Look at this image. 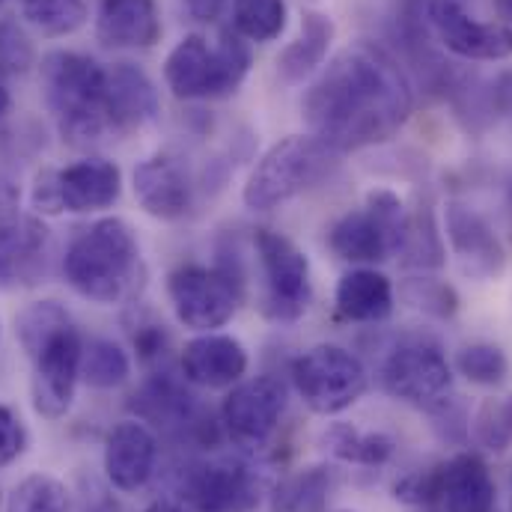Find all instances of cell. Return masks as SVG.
Here are the masks:
<instances>
[{
	"label": "cell",
	"mask_w": 512,
	"mask_h": 512,
	"mask_svg": "<svg viewBox=\"0 0 512 512\" xmlns=\"http://www.w3.org/2000/svg\"><path fill=\"white\" fill-rule=\"evenodd\" d=\"M411 111L414 96L405 72L393 54L373 42L343 48L301 105L307 131L340 155L390 140Z\"/></svg>",
	"instance_id": "obj_1"
},
{
	"label": "cell",
	"mask_w": 512,
	"mask_h": 512,
	"mask_svg": "<svg viewBox=\"0 0 512 512\" xmlns=\"http://www.w3.org/2000/svg\"><path fill=\"white\" fill-rule=\"evenodd\" d=\"M140 265L134 230L123 218H102L81 230L63 256L69 286L96 304H117L131 295Z\"/></svg>",
	"instance_id": "obj_2"
},
{
	"label": "cell",
	"mask_w": 512,
	"mask_h": 512,
	"mask_svg": "<svg viewBox=\"0 0 512 512\" xmlns=\"http://www.w3.org/2000/svg\"><path fill=\"white\" fill-rule=\"evenodd\" d=\"M42 87L57 128L72 143L99 140L108 128V69L75 51H51L42 60Z\"/></svg>",
	"instance_id": "obj_3"
},
{
	"label": "cell",
	"mask_w": 512,
	"mask_h": 512,
	"mask_svg": "<svg viewBox=\"0 0 512 512\" xmlns=\"http://www.w3.org/2000/svg\"><path fill=\"white\" fill-rule=\"evenodd\" d=\"M251 72V45L236 30H224L215 45L191 33L173 45L164 60V84L176 99H224L242 87Z\"/></svg>",
	"instance_id": "obj_4"
},
{
	"label": "cell",
	"mask_w": 512,
	"mask_h": 512,
	"mask_svg": "<svg viewBox=\"0 0 512 512\" xmlns=\"http://www.w3.org/2000/svg\"><path fill=\"white\" fill-rule=\"evenodd\" d=\"M337 158L340 152L316 134H289L256 161L242 200L251 212H271L319 185L337 167Z\"/></svg>",
	"instance_id": "obj_5"
},
{
	"label": "cell",
	"mask_w": 512,
	"mask_h": 512,
	"mask_svg": "<svg viewBox=\"0 0 512 512\" xmlns=\"http://www.w3.org/2000/svg\"><path fill=\"white\" fill-rule=\"evenodd\" d=\"M379 382L393 399L429 411L450 396L453 367L435 337L405 334L387 349Z\"/></svg>",
	"instance_id": "obj_6"
},
{
	"label": "cell",
	"mask_w": 512,
	"mask_h": 512,
	"mask_svg": "<svg viewBox=\"0 0 512 512\" xmlns=\"http://www.w3.org/2000/svg\"><path fill=\"white\" fill-rule=\"evenodd\" d=\"M292 384L313 414L334 417L352 408L370 387V373L358 355L343 346L322 343L292 364Z\"/></svg>",
	"instance_id": "obj_7"
},
{
	"label": "cell",
	"mask_w": 512,
	"mask_h": 512,
	"mask_svg": "<svg viewBox=\"0 0 512 512\" xmlns=\"http://www.w3.org/2000/svg\"><path fill=\"white\" fill-rule=\"evenodd\" d=\"M167 295L176 319L200 334L224 328L242 301V280L221 265H179L167 277Z\"/></svg>",
	"instance_id": "obj_8"
},
{
	"label": "cell",
	"mask_w": 512,
	"mask_h": 512,
	"mask_svg": "<svg viewBox=\"0 0 512 512\" xmlns=\"http://www.w3.org/2000/svg\"><path fill=\"white\" fill-rule=\"evenodd\" d=\"M123 173L114 161L84 158L63 170H42L33 185V209L39 215L102 212L120 200Z\"/></svg>",
	"instance_id": "obj_9"
},
{
	"label": "cell",
	"mask_w": 512,
	"mask_h": 512,
	"mask_svg": "<svg viewBox=\"0 0 512 512\" xmlns=\"http://www.w3.org/2000/svg\"><path fill=\"white\" fill-rule=\"evenodd\" d=\"M254 248L262 265V280H265L262 313L277 325L298 322L307 313L310 298H313L310 259L292 239L268 227L256 230Z\"/></svg>",
	"instance_id": "obj_10"
},
{
	"label": "cell",
	"mask_w": 512,
	"mask_h": 512,
	"mask_svg": "<svg viewBox=\"0 0 512 512\" xmlns=\"http://www.w3.org/2000/svg\"><path fill=\"white\" fill-rule=\"evenodd\" d=\"M262 489V474L245 459L191 462L179 474V498L194 512H251Z\"/></svg>",
	"instance_id": "obj_11"
},
{
	"label": "cell",
	"mask_w": 512,
	"mask_h": 512,
	"mask_svg": "<svg viewBox=\"0 0 512 512\" xmlns=\"http://www.w3.org/2000/svg\"><path fill=\"white\" fill-rule=\"evenodd\" d=\"M131 408L137 411V420L179 438H191L200 447H209L218 438V423L212 420V411H206L173 373H155L131 396Z\"/></svg>",
	"instance_id": "obj_12"
},
{
	"label": "cell",
	"mask_w": 512,
	"mask_h": 512,
	"mask_svg": "<svg viewBox=\"0 0 512 512\" xmlns=\"http://www.w3.org/2000/svg\"><path fill=\"white\" fill-rule=\"evenodd\" d=\"M286 411V387L271 376H256L239 382L221 405V429L239 447L256 453L262 450Z\"/></svg>",
	"instance_id": "obj_13"
},
{
	"label": "cell",
	"mask_w": 512,
	"mask_h": 512,
	"mask_svg": "<svg viewBox=\"0 0 512 512\" xmlns=\"http://www.w3.org/2000/svg\"><path fill=\"white\" fill-rule=\"evenodd\" d=\"M33 405L42 417L60 420L75 399L84 361V337L69 322L54 337H48L33 355Z\"/></svg>",
	"instance_id": "obj_14"
},
{
	"label": "cell",
	"mask_w": 512,
	"mask_h": 512,
	"mask_svg": "<svg viewBox=\"0 0 512 512\" xmlns=\"http://www.w3.org/2000/svg\"><path fill=\"white\" fill-rule=\"evenodd\" d=\"M426 21L435 39L462 60L495 63L512 57V27L507 21H477L459 0H429Z\"/></svg>",
	"instance_id": "obj_15"
},
{
	"label": "cell",
	"mask_w": 512,
	"mask_h": 512,
	"mask_svg": "<svg viewBox=\"0 0 512 512\" xmlns=\"http://www.w3.org/2000/svg\"><path fill=\"white\" fill-rule=\"evenodd\" d=\"M444 230H447L450 251L459 259V268L468 277L492 280L504 274L507 251L480 212L468 209L465 203H447Z\"/></svg>",
	"instance_id": "obj_16"
},
{
	"label": "cell",
	"mask_w": 512,
	"mask_h": 512,
	"mask_svg": "<svg viewBox=\"0 0 512 512\" xmlns=\"http://www.w3.org/2000/svg\"><path fill=\"white\" fill-rule=\"evenodd\" d=\"M158 462V438L143 420H123L108 432L105 441V474L120 492L143 489Z\"/></svg>",
	"instance_id": "obj_17"
},
{
	"label": "cell",
	"mask_w": 512,
	"mask_h": 512,
	"mask_svg": "<svg viewBox=\"0 0 512 512\" xmlns=\"http://www.w3.org/2000/svg\"><path fill=\"white\" fill-rule=\"evenodd\" d=\"M248 349L227 334H200L182 349V379L197 387H236L248 373Z\"/></svg>",
	"instance_id": "obj_18"
},
{
	"label": "cell",
	"mask_w": 512,
	"mask_h": 512,
	"mask_svg": "<svg viewBox=\"0 0 512 512\" xmlns=\"http://www.w3.org/2000/svg\"><path fill=\"white\" fill-rule=\"evenodd\" d=\"M134 197L146 215L179 221L191 209V182L179 161L170 155H152L134 167Z\"/></svg>",
	"instance_id": "obj_19"
},
{
	"label": "cell",
	"mask_w": 512,
	"mask_h": 512,
	"mask_svg": "<svg viewBox=\"0 0 512 512\" xmlns=\"http://www.w3.org/2000/svg\"><path fill=\"white\" fill-rule=\"evenodd\" d=\"M48 254H51L48 227L33 215H21V221L0 242V286L6 289L36 286L48 271Z\"/></svg>",
	"instance_id": "obj_20"
},
{
	"label": "cell",
	"mask_w": 512,
	"mask_h": 512,
	"mask_svg": "<svg viewBox=\"0 0 512 512\" xmlns=\"http://www.w3.org/2000/svg\"><path fill=\"white\" fill-rule=\"evenodd\" d=\"M444 512H495V480L483 456L459 453L441 462Z\"/></svg>",
	"instance_id": "obj_21"
},
{
	"label": "cell",
	"mask_w": 512,
	"mask_h": 512,
	"mask_svg": "<svg viewBox=\"0 0 512 512\" xmlns=\"http://www.w3.org/2000/svg\"><path fill=\"white\" fill-rule=\"evenodd\" d=\"M96 36L108 48H152L161 39L155 0H102Z\"/></svg>",
	"instance_id": "obj_22"
},
{
	"label": "cell",
	"mask_w": 512,
	"mask_h": 512,
	"mask_svg": "<svg viewBox=\"0 0 512 512\" xmlns=\"http://www.w3.org/2000/svg\"><path fill=\"white\" fill-rule=\"evenodd\" d=\"M108 117L117 131L143 128L158 117L155 84L134 63H114L108 69Z\"/></svg>",
	"instance_id": "obj_23"
},
{
	"label": "cell",
	"mask_w": 512,
	"mask_h": 512,
	"mask_svg": "<svg viewBox=\"0 0 512 512\" xmlns=\"http://www.w3.org/2000/svg\"><path fill=\"white\" fill-rule=\"evenodd\" d=\"M328 248L346 262H382L387 256L399 254L393 236L387 233L382 221L373 215L370 206L346 212L340 221H334L328 233Z\"/></svg>",
	"instance_id": "obj_24"
},
{
	"label": "cell",
	"mask_w": 512,
	"mask_h": 512,
	"mask_svg": "<svg viewBox=\"0 0 512 512\" xmlns=\"http://www.w3.org/2000/svg\"><path fill=\"white\" fill-rule=\"evenodd\" d=\"M334 301L346 322H384L393 313V283L376 268H352L340 277Z\"/></svg>",
	"instance_id": "obj_25"
},
{
	"label": "cell",
	"mask_w": 512,
	"mask_h": 512,
	"mask_svg": "<svg viewBox=\"0 0 512 512\" xmlns=\"http://www.w3.org/2000/svg\"><path fill=\"white\" fill-rule=\"evenodd\" d=\"M331 42H334V21L328 15H322V12H304L301 33L277 54L280 81L298 84L310 72H316L325 63Z\"/></svg>",
	"instance_id": "obj_26"
},
{
	"label": "cell",
	"mask_w": 512,
	"mask_h": 512,
	"mask_svg": "<svg viewBox=\"0 0 512 512\" xmlns=\"http://www.w3.org/2000/svg\"><path fill=\"white\" fill-rule=\"evenodd\" d=\"M337 486L340 474L334 465H307L271 489L268 512H325Z\"/></svg>",
	"instance_id": "obj_27"
},
{
	"label": "cell",
	"mask_w": 512,
	"mask_h": 512,
	"mask_svg": "<svg viewBox=\"0 0 512 512\" xmlns=\"http://www.w3.org/2000/svg\"><path fill=\"white\" fill-rule=\"evenodd\" d=\"M322 447L349 465H361V468H382L393 459L396 453V441L384 432H361L352 423H331L322 432Z\"/></svg>",
	"instance_id": "obj_28"
},
{
	"label": "cell",
	"mask_w": 512,
	"mask_h": 512,
	"mask_svg": "<svg viewBox=\"0 0 512 512\" xmlns=\"http://www.w3.org/2000/svg\"><path fill=\"white\" fill-rule=\"evenodd\" d=\"M286 0H233V30L248 42H274L286 30Z\"/></svg>",
	"instance_id": "obj_29"
},
{
	"label": "cell",
	"mask_w": 512,
	"mask_h": 512,
	"mask_svg": "<svg viewBox=\"0 0 512 512\" xmlns=\"http://www.w3.org/2000/svg\"><path fill=\"white\" fill-rule=\"evenodd\" d=\"M131 376V361L128 352L114 340H90L84 346V361H81V379L96 387V390H114L128 382Z\"/></svg>",
	"instance_id": "obj_30"
},
{
	"label": "cell",
	"mask_w": 512,
	"mask_h": 512,
	"mask_svg": "<svg viewBox=\"0 0 512 512\" xmlns=\"http://www.w3.org/2000/svg\"><path fill=\"white\" fill-rule=\"evenodd\" d=\"M21 15L42 36H69L87 24L84 0H21Z\"/></svg>",
	"instance_id": "obj_31"
},
{
	"label": "cell",
	"mask_w": 512,
	"mask_h": 512,
	"mask_svg": "<svg viewBox=\"0 0 512 512\" xmlns=\"http://www.w3.org/2000/svg\"><path fill=\"white\" fill-rule=\"evenodd\" d=\"M6 512H72V498L60 480L48 474H30L12 489Z\"/></svg>",
	"instance_id": "obj_32"
},
{
	"label": "cell",
	"mask_w": 512,
	"mask_h": 512,
	"mask_svg": "<svg viewBox=\"0 0 512 512\" xmlns=\"http://www.w3.org/2000/svg\"><path fill=\"white\" fill-rule=\"evenodd\" d=\"M399 256H405V265H417V268L444 265V245H441V233L435 227L432 209H417L414 215H408V230H405Z\"/></svg>",
	"instance_id": "obj_33"
},
{
	"label": "cell",
	"mask_w": 512,
	"mask_h": 512,
	"mask_svg": "<svg viewBox=\"0 0 512 512\" xmlns=\"http://www.w3.org/2000/svg\"><path fill=\"white\" fill-rule=\"evenodd\" d=\"M456 370L471 384L480 387H498L510 379V358L501 346L495 343H471L459 349L456 355Z\"/></svg>",
	"instance_id": "obj_34"
},
{
	"label": "cell",
	"mask_w": 512,
	"mask_h": 512,
	"mask_svg": "<svg viewBox=\"0 0 512 512\" xmlns=\"http://www.w3.org/2000/svg\"><path fill=\"white\" fill-rule=\"evenodd\" d=\"M69 322H72L69 313L57 301H39V304H30L27 310H21V316L15 319V334H18L21 349L30 358L48 337H54Z\"/></svg>",
	"instance_id": "obj_35"
},
{
	"label": "cell",
	"mask_w": 512,
	"mask_h": 512,
	"mask_svg": "<svg viewBox=\"0 0 512 512\" xmlns=\"http://www.w3.org/2000/svg\"><path fill=\"white\" fill-rule=\"evenodd\" d=\"M399 295L405 298V304L435 319H453L459 313V292L450 283L435 280V277H411L402 283Z\"/></svg>",
	"instance_id": "obj_36"
},
{
	"label": "cell",
	"mask_w": 512,
	"mask_h": 512,
	"mask_svg": "<svg viewBox=\"0 0 512 512\" xmlns=\"http://www.w3.org/2000/svg\"><path fill=\"white\" fill-rule=\"evenodd\" d=\"M474 438L489 453L512 447V393L504 399H486L474 417Z\"/></svg>",
	"instance_id": "obj_37"
},
{
	"label": "cell",
	"mask_w": 512,
	"mask_h": 512,
	"mask_svg": "<svg viewBox=\"0 0 512 512\" xmlns=\"http://www.w3.org/2000/svg\"><path fill=\"white\" fill-rule=\"evenodd\" d=\"M393 498L408 507H432L441 501V462L432 468H420L396 480Z\"/></svg>",
	"instance_id": "obj_38"
},
{
	"label": "cell",
	"mask_w": 512,
	"mask_h": 512,
	"mask_svg": "<svg viewBox=\"0 0 512 512\" xmlns=\"http://www.w3.org/2000/svg\"><path fill=\"white\" fill-rule=\"evenodd\" d=\"M36 63L33 42L15 21H0V75H24Z\"/></svg>",
	"instance_id": "obj_39"
},
{
	"label": "cell",
	"mask_w": 512,
	"mask_h": 512,
	"mask_svg": "<svg viewBox=\"0 0 512 512\" xmlns=\"http://www.w3.org/2000/svg\"><path fill=\"white\" fill-rule=\"evenodd\" d=\"M27 447V429L21 417L9 408L0 405V468H9Z\"/></svg>",
	"instance_id": "obj_40"
},
{
	"label": "cell",
	"mask_w": 512,
	"mask_h": 512,
	"mask_svg": "<svg viewBox=\"0 0 512 512\" xmlns=\"http://www.w3.org/2000/svg\"><path fill=\"white\" fill-rule=\"evenodd\" d=\"M134 349L143 361H158L164 358V349H167V334L161 325H146L134 334Z\"/></svg>",
	"instance_id": "obj_41"
},
{
	"label": "cell",
	"mask_w": 512,
	"mask_h": 512,
	"mask_svg": "<svg viewBox=\"0 0 512 512\" xmlns=\"http://www.w3.org/2000/svg\"><path fill=\"white\" fill-rule=\"evenodd\" d=\"M21 221V212H18V188L0 176V242L9 236V230Z\"/></svg>",
	"instance_id": "obj_42"
},
{
	"label": "cell",
	"mask_w": 512,
	"mask_h": 512,
	"mask_svg": "<svg viewBox=\"0 0 512 512\" xmlns=\"http://www.w3.org/2000/svg\"><path fill=\"white\" fill-rule=\"evenodd\" d=\"M182 3H185L188 15H191L194 21H203V24L218 21L221 12H224V6H227V0H182Z\"/></svg>",
	"instance_id": "obj_43"
},
{
	"label": "cell",
	"mask_w": 512,
	"mask_h": 512,
	"mask_svg": "<svg viewBox=\"0 0 512 512\" xmlns=\"http://www.w3.org/2000/svg\"><path fill=\"white\" fill-rule=\"evenodd\" d=\"M495 102H498V108H501V111L512 114V72H507V75H501V78H498Z\"/></svg>",
	"instance_id": "obj_44"
},
{
	"label": "cell",
	"mask_w": 512,
	"mask_h": 512,
	"mask_svg": "<svg viewBox=\"0 0 512 512\" xmlns=\"http://www.w3.org/2000/svg\"><path fill=\"white\" fill-rule=\"evenodd\" d=\"M81 512H120L117 510V504L105 495V492H93V495H87L84 498V507Z\"/></svg>",
	"instance_id": "obj_45"
},
{
	"label": "cell",
	"mask_w": 512,
	"mask_h": 512,
	"mask_svg": "<svg viewBox=\"0 0 512 512\" xmlns=\"http://www.w3.org/2000/svg\"><path fill=\"white\" fill-rule=\"evenodd\" d=\"M143 512H185L179 504H173V501H155V504H149Z\"/></svg>",
	"instance_id": "obj_46"
},
{
	"label": "cell",
	"mask_w": 512,
	"mask_h": 512,
	"mask_svg": "<svg viewBox=\"0 0 512 512\" xmlns=\"http://www.w3.org/2000/svg\"><path fill=\"white\" fill-rule=\"evenodd\" d=\"M495 6H498L501 18H504V21L512 27V0H495Z\"/></svg>",
	"instance_id": "obj_47"
},
{
	"label": "cell",
	"mask_w": 512,
	"mask_h": 512,
	"mask_svg": "<svg viewBox=\"0 0 512 512\" xmlns=\"http://www.w3.org/2000/svg\"><path fill=\"white\" fill-rule=\"evenodd\" d=\"M9 111V93H6V87L0 84V117Z\"/></svg>",
	"instance_id": "obj_48"
},
{
	"label": "cell",
	"mask_w": 512,
	"mask_h": 512,
	"mask_svg": "<svg viewBox=\"0 0 512 512\" xmlns=\"http://www.w3.org/2000/svg\"><path fill=\"white\" fill-rule=\"evenodd\" d=\"M510 212H512V185H510Z\"/></svg>",
	"instance_id": "obj_49"
},
{
	"label": "cell",
	"mask_w": 512,
	"mask_h": 512,
	"mask_svg": "<svg viewBox=\"0 0 512 512\" xmlns=\"http://www.w3.org/2000/svg\"><path fill=\"white\" fill-rule=\"evenodd\" d=\"M0 3H3V0H0Z\"/></svg>",
	"instance_id": "obj_50"
}]
</instances>
